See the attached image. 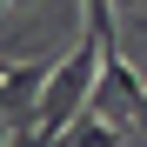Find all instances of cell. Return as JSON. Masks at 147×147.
<instances>
[{
	"label": "cell",
	"instance_id": "1",
	"mask_svg": "<svg viewBox=\"0 0 147 147\" xmlns=\"http://www.w3.org/2000/svg\"><path fill=\"white\" fill-rule=\"evenodd\" d=\"M47 60H20V54H0V114L13 120V127H27L34 120V100L47 87Z\"/></svg>",
	"mask_w": 147,
	"mask_h": 147
},
{
	"label": "cell",
	"instance_id": "2",
	"mask_svg": "<svg viewBox=\"0 0 147 147\" xmlns=\"http://www.w3.org/2000/svg\"><path fill=\"white\" fill-rule=\"evenodd\" d=\"M120 134H127V120H107V114H74L67 134L54 147H120Z\"/></svg>",
	"mask_w": 147,
	"mask_h": 147
},
{
	"label": "cell",
	"instance_id": "3",
	"mask_svg": "<svg viewBox=\"0 0 147 147\" xmlns=\"http://www.w3.org/2000/svg\"><path fill=\"white\" fill-rule=\"evenodd\" d=\"M80 13H87V34L100 40V47H120V34H114V0H80Z\"/></svg>",
	"mask_w": 147,
	"mask_h": 147
},
{
	"label": "cell",
	"instance_id": "4",
	"mask_svg": "<svg viewBox=\"0 0 147 147\" xmlns=\"http://www.w3.org/2000/svg\"><path fill=\"white\" fill-rule=\"evenodd\" d=\"M7 7H13V0H0V13H7Z\"/></svg>",
	"mask_w": 147,
	"mask_h": 147
}]
</instances>
